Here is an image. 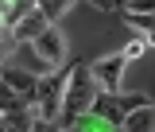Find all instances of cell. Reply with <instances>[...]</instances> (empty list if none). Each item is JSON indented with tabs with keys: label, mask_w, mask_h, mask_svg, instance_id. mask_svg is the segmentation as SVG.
<instances>
[{
	"label": "cell",
	"mask_w": 155,
	"mask_h": 132,
	"mask_svg": "<svg viewBox=\"0 0 155 132\" xmlns=\"http://www.w3.org/2000/svg\"><path fill=\"white\" fill-rule=\"evenodd\" d=\"M132 16H155V0H128Z\"/></svg>",
	"instance_id": "obj_11"
},
{
	"label": "cell",
	"mask_w": 155,
	"mask_h": 132,
	"mask_svg": "<svg viewBox=\"0 0 155 132\" xmlns=\"http://www.w3.org/2000/svg\"><path fill=\"white\" fill-rule=\"evenodd\" d=\"M58 93H66L62 78H47V82H39V93H35L39 117H47V120H58V117H62V97H58Z\"/></svg>",
	"instance_id": "obj_2"
},
{
	"label": "cell",
	"mask_w": 155,
	"mask_h": 132,
	"mask_svg": "<svg viewBox=\"0 0 155 132\" xmlns=\"http://www.w3.org/2000/svg\"><path fill=\"white\" fill-rule=\"evenodd\" d=\"M124 132H155V109L143 105V109L128 113V117H124Z\"/></svg>",
	"instance_id": "obj_7"
},
{
	"label": "cell",
	"mask_w": 155,
	"mask_h": 132,
	"mask_svg": "<svg viewBox=\"0 0 155 132\" xmlns=\"http://www.w3.org/2000/svg\"><path fill=\"white\" fill-rule=\"evenodd\" d=\"M70 132H78V128H70Z\"/></svg>",
	"instance_id": "obj_16"
},
{
	"label": "cell",
	"mask_w": 155,
	"mask_h": 132,
	"mask_svg": "<svg viewBox=\"0 0 155 132\" xmlns=\"http://www.w3.org/2000/svg\"><path fill=\"white\" fill-rule=\"evenodd\" d=\"M35 4H39V12H43L47 19H51V23H54V19L62 16L66 8H70V0H35Z\"/></svg>",
	"instance_id": "obj_8"
},
{
	"label": "cell",
	"mask_w": 155,
	"mask_h": 132,
	"mask_svg": "<svg viewBox=\"0 0 155 132\" xmlns=\"http://www.w3.org/2000/svg\"><path fill=\"white\" fill-rule=\"evenodd\" d=\"M4 128H8V132H27V120H23V109H19V113H8V117H4Z\"/></svg>",
	"instance_id": "obj_12"
},
{
	"label": "cell",
	"mask_w": 155,
	"mask_h": 132,
	"mask_svg": "<svg viewBox=\"0 0 155 132\" xmlns=\"http://www.w3.org/2000/svg\"><path fill=\"white\" fill-rule=\"evenodd\" d=\"M128 23L140 27V31H147V43H155V16H132L128 12Z\"/></svg>",
	"instance_id": "obj_10"
},
{
	"label": "cell",
	"mask_w": 155,
	"mask_h": 132,
	"mask_svg": "<svg viewBox=\"0 0 155 132\" xmlns=\"http://www.w3.org/2000/svg\"><path fill=\"white\" fill-rule=\"evenodd\" d=\"M4 86L8 90H16V93L27 97V105H35V93H39V82L31 74H23V70H16V66H4Z\"/></svg>",
	"instance_id": "obj_6"
},
{
	"label": "cell",
	"mask_w": 155,
	"mask_h": 132,
	"mask_svg": "<svg viewBox=\"0 0 155 132\" xmlns=\"http://www.w3.org/2000/svg\"><path fill=\"white\" fill-rule=\"evenodd\" d=\"M93 82H97V78H93L89 66H78L74 74H70V86H66V93H62V117H66V120H74L78 113L93 109V101H97Z\"/></svg>",
	"instance_id": "obj_1"
},
{
	"label": "cell",
	"mask_w": 155,
	"mask_h": 132,
	"mask_svg": "<svg viewBox=\"0 0 155 132\" xmlns=\"http://www.w3.org/2000/svg\"><path fill=\"white\" fill-rule=\"evenodd\" d=\"M143 51H147V39H132V43L124 47V58L132 62V58H140V55H143Z\"/></svg>",
	"instance_id": "obj_13"
},
{
	"label": "cell",
	"mask_w": 155,
	"mask_h": 132,
	"mask_svg": "<svg viewBox=\"0 0 155 132\" xmlns=\"http://www.w3.org/2000/svg\"><path fill=\"white\" fill-rule=\"evenodd\" d=\"M31 132H58V124H54V120H47V117H35Z\"/></svg>",
	"instance_id": "obj_14"
},
{
	"label": "cell",
	"mask_w": 155,
	"mask_h": 132,
	"mask_svg": "<svg viewBox=\"0 0 155 132\" xmlns=\"http://www.w3.org/2000/svg\"><path fill=\"white\" fill-rule=\"evenodd\" d=\"M124 62H128L124 55H109L93 66V78H97V86L105 93H120V70H124Z\"/></svg>",
	"instance_id": "obj_3"
},
{
	"label": "cell",
	"mask_w": 155,
	"mask_h": 132,
	"mask_svg": "<svg viewBox=\"0 0 155 132\" xmlns=\"http://www.w3.org/2000/svg\"><path fill=\"white\" fill-rule=\"evenodd\" d=\"M35 51H39V58H43V66L51 70V66H62L66 43H62V35H58L54 27H47V31H43V35L35 39Z\"/></svg>",
	"instance_id": "obj_4"
},
{
	"label": "cell",
	"mask_w": 155,
	"mask_h": 132,
	"mask_svg": "<svg viewBox=\"0 0 155 132\" xmlns=\"http://www.w3.org/2000/svg\"><path fill=\"white\" fill-rule=\"evenodd\" d=\"M93 4L101 8V12H116V8H128L124 0H93Z\"/></svg>",
	"instance_id": "obj_15"
},
{
	"label": "cell",
	"mask_w": 155,
	"mask_h": 132,
	"mask_svg": "<svg viewBox=\"0 0 155 132\" xmlns=\"http://www.w3.org/2000/svg\"><path fill=\"white\" fill-rule=\"evenodd\" d=\"M47 27H51V19L43 16V12H39V8H31V12H27V16L19 19L16 27H12V35L19 39V43H35L39 35H43V31H47Z\"/></svg>",
	"instance_id": "obj_5"
},
{
	"label": "cell",
	"mask_w": 155,
	"mask_h": 132,
	"mask_svg": "<svg viewBox=\"0 0 155 132\" xmlns=\"http://www.w3.org/2000/svg\"><path fill=\"white\" fill-rule=\"evenodd\" d=\"M116 105H120V113L128 117V113H136V109H143L147 97H143V93H124V97H120V93H116Z\"/></svg>",
	"instance_id": "obj_9"
}]
</instances>
